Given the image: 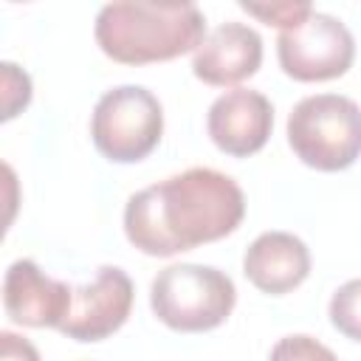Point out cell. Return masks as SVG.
I'll return each mask as SVG.
<instances>
[{"instance_id":"cell-5","label":"cell","mask_w":361,"mask_h":361,"mask_svg":"<svg viewBox=\"0 0 361 361\" xmlns=\"http://www.w3.org/2000/svg\"><path fill=\"white\" fill-rule=\"evenodd\" d=\"M90 135L96 149L113 164L144 161L164 135L161 102L141 85L113 87L93 107Z\"/></svg>"},{"instance_id":"cell-15","label":"cell","mask_w":361,"mask_h":361,"mask_svg":"<svg viewBox=\"0 0 361 361\" xmlns=\"http://www.w3.org/2000/svg\"><path fill=\"white\" fill-rule=\"evenodd\" d=\"M0 361H39V353L28 338H23L11 330H3L0 333Z\"/></svg>"},{"instance_id":"cell-14","label":"cell","mask_w":361,"mask_h":361,"mask_svg":"<svg viewBox=\"0 0 361 361\" xmlns=\"http://www.w3.org/2000/svg\"><path fill=\"white\" fill-rule=\"evenodd\" d=\"M243 8L254 17H259L262 23L268 25H279L282 31L299 25L310 11L313 6L310 3H271V6H257V3H243Z\"/></svg>"},{"instance_id":"cell-7","label":"cell","mask_w":361,"mask_h":361,"mask_svg":"<svg viewBox=\"0 0 361 361\" xmlns=\"http://www.w3.org/2000/svg\"><path fill=\"white\" fill-rule=\"evenodd\" d=\"M133 310V282L118 265H102L90 285L73 288V307L59 333L73 341H102L113 336Z\"/></svg>"},{"instance_id":"cell-9","label":"cell","mask_w":361,"mask_h":361,"mask_svg":"<svg viewBox=\"0 0 361 361\" xmlns=\"http://www.w3.org/2000/svg\"><path fill=\"white\" fill-rule=\"evenodd\" d=\"M3 307L23 327H59L73 307V288L45 276L34 259H17L3 279Z\"/></svg>"},{"instance_id":"cell-11","label":"cell","mask_w":361,"mask_h":361,"mask_svg":"<svg viewBox=\"0 0 361 361\" xmlns=\"http://www.w3.org/2000/svg\"><path fill=\"white\" fill-rule=\"evenodd\" d=\"M243 274L257 290L282 296L307 279L310 251L296 234L265 231L245 248Z\"/></svg>"},{"instance_id":"cell-4","label":"cell","mask_w":361,"mask_h":361,"mask_svg":"<svg viewBox=\"0 0 361 361\" xmlns=\"http://www.w3.org/2000/svg\"><path fill=\"white\" fill-rule=\"evenodd\" d=\"M288 144L319 172L347 169L361 155V107L338 93L307 96L288 116Z\"/></svg>"},{"instance_id":"cell-13","label":"cell","mask_w":361,"mask_h":361,"mask_svg":"<svg viewBox=\"0 0 361 361\" xmlns=\"http://www.w3.org/2000/svg\"><path fill=\"white\" fill-rule=\"evenodd\" d=\"M268 361H338V355L327 344H322L319 338L305 336V333H293V336L279 338L271 347Z\"/></svg>"},{"instance_id":"cell-2","label":"cell","mask_w":361,"mask_h":361,"mask_svg":"<svg viewBox=\"0 0 361 361\" xmlns=\"http://www.w3.org/2000/svg\"><path fill=\"white\" fill-rule=\"evenodd\" d=\"M96 45L121 65H149L197 51L206 20L195 3H107L96 17Z\"/></svg>"},{"instance_id":"cell-6","label":"cell","mask_w":361,"mask_h":361,"mask_svg":"<svg viewBox=\"0 0 361 361\" xmlns=\"http://www.w3.org/2000/svg\"><path fill=\"white\" fill-rule=\"evenodd\" d=\"M276 56L282 71L296 82H327L350 71L355 42L350 28L333 14L310 11L299 25L279 31Z\"/></svg>"},{"instance_id":"cell-1","label":"cell","mask_w":361,"mask_h":361,"mask_svg":"<svg viewBox=\"0 0 361 361\" xmlns=\"http://www.w3.org/2000/svg\"><path fill=\"white\" fill-rule=\"evenodd\" d=\"M245 195L234 178L192 166L135 192L124 206V234L147 257H172L237 231Z\"/></svg>"},{"instance_id":"cell-8","label":"cell","mask_w":361,"mask_h":361,"mask_svg":"<svg viewBox=\"0 0 361 361\" xmlns=\"http://www.w3.org/2000/svg\"><path fill=\"white\" fill-rule=\"evenodd\" d=\"M274 127V107L259 90L237 87L217 96L206 116V130L214 147L231 158L259 152Z\"/></svg>"},{"instance_id":"cell-3","label":"cell","mask_w":361,"mask_h":361,"mask_svg":"<svg viewBox=\"0 0 361 361\" xmlns=\"http://www.w3.org/2000/svg\"><path fill=\"white\" fill-rule=\"evenodd\" d=\"M237 302V288L231 276L212 265L178 262L164 271L149 285V305L158 322L178 333H206L220 327Z\"/></svg>"},{"instance_id":"cell-12","label":"cell","mask_w":361,"mask_h":361,"mask_svg":"<svg viewBox=\"0 0 361 361\" xmlns=\"http://www.w3.org/2000/svg\"><path fill=\"white\" fill-rule=\"evenodd\" d=\"M330 322L341 336L361 341V279H350L333 293Z\"/></svg>"},{"instance_id":"cell-10","label":"cell","mask_w":361,"mask_h":361,"mask_svg":"<svg viewBox=\"0 0 361 361\" xmlns=\"http://www.w3.org/2000/svg\"><path fill=\"white\" fill-rule=\"evenodd\" d=\"M262 65V37L245 23H223L192 56V73L212 87H231L251 79Z\"/></svg>"}]
</instances>
